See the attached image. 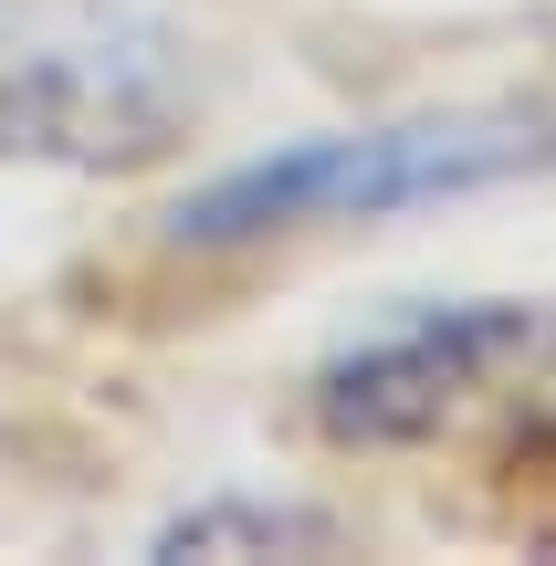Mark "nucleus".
Segmentation results:
<instances>
[{
	"instance_id": "1",
	"label": "nucleus",
	"mask_w": 556,
	"mask_h": 566,
	"mask_svg": "<svg viewBox=\"0 0 556 566\" xmlns=\"http://www.w3.org/2000/svg\"><path fill=\"white\" fill-rule=\"evenodd\" d=\"M556 168V116H410V126H357V137H305L284 158L221 168L210 189L179 200V242H263L294 221H378L410 200H462Z\"/></svg>"
},
{
	"instance_id": "4",
	"label": "nucleus",
	"mask_w": 556,
	"mask_h": 566,
	"mask_svg": "<svg viewBox=\"0 0 556 566\" xmlns=\"http://www.w3.org/2000/svg\"><path fill=\"white\" fill-rule=\"evenodd\" d=\"M284 546H326V514L231 493V504H200V514H179L158 535V556H284Z\"/></svg>"
},
{
	"instance_id": "3",
	"label": "nucleus",
	"mask_w": 556,
	"mask_h": 566,
	"mask_svg": "<svg viewBox=\"0 0 556 566\" xmlns=\"http://www.w3.org/2000/svg\"><path fill=\"white\" fill-rule=\"evenodd\" d=\"M525 346H536V315H525V304H431V315L368 336L357 357H336L326 388H315V409H326L336 441H420V430H441L494 367H515Z\"/></svg>"
},
{
	"instance_id": "2",
	"label": "nucleus",
	"mask_w": 556,
	"mask_h": 566,
	"mask_svg": "<svg viewBox=\"0 0 556 566\" xmlns=\"http://www.w3.org/2000/svg\"><path fill=\"white\" fill-rule=\"evenodd\" d=\"M189 63L137 11L0 21V158L137 168L189 126Z\"/></svg>"
}]
</instances>
